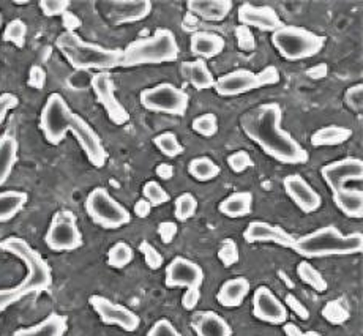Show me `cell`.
Wrapping results in <instances>:
<instances>
[{
	"label": "cell",
	"mask_w": 363,
	"mask_h": 336,
	"mask_svg": "<svg viewBox=\"0 0 363 336\" xmlns=\"http://www.w3.org/2000/svg\"><path fill=\"white\" fill-rule=\"evenodd\" d=\"M155 174L157 176L162 179V180H171L174 177V167L172 164H167V163H160L155 167Z\"/></svg>",
	"instance_id": "obj_59"
},
{
	"label": "cell",
	"mask_w": 363,
	"mask_h": 336,
	"mask_svg": "<svg viewBox=\"0 0 363 336\" xmlns=\"http://www.w3.org/2000/svg\"><path fill=\"white\" fill-rule=\"evenodd\" d=\"M204 270L201 265L190 261V259L177 256L167 264L164 284L167 288H185V289H201L204 284Z\"/></svg>",
	"instance_id": "obj_14"
},
{
	"label": "cell",
	"mask_w": 363,
	"mask_h": 336,
	"mask_svg": "<svg viewBox=\"0 0 363 336\" xmlns=\"http://www.w3.org/2000/svg\"><path fill=\"white\" fill-rule=\"evenodd\" d=\"M135 259V251L127 242H117L108 251V265L113 269H125Z\"/></svg>",
	"instance_id": "obj_36"
},
{
	"label": "cell",
	"mask_w": 363,
	"mask_h": 336,
	"mask_svg": "<svg viewBox=\"0 0 363 336\" xmlns=\"http://www.w3.org/2000/svg\"><path fill=\"white\" fill-rule=\"evenodd\" d=\"M21 298H24V296L18 288L0 289V311H4L9 306H11L13 303L19 302Z\"/></svg>",
	"instance_id": "obj_52"
},
{
	"label": "cell",
	"mask_w": 363,
	"mask_h": 336,
	"mask_svg": "<svg viewBox=\"0 0 363 336\" xmlns=\"http://www.w3.org/2000/svg\"><path fill=\"white\" fill-rule=\"evenodd\" d=\"M218 259L226 269L233 267V265H235L240 261L239 247H237V243L233 239L221 240L220 247H218Z\"/></svg>",
	"instance_id": "obj_41"
},
{
	"label": "cell",
	"mask_w": 363,
	"mask_h": 336,
	"mask_svg": "<svg viewBox=\"0 0 363 336\" xmlns=\"http://www.w3.org/2000/svg\"><path fill=\"white\" fill-rule=\"evenodd\" d=\"M278 276H280L281 281L286 284V288H289V289H294V281H292L291 276H289L288 273H286L284 270H278Z\"/></svg>",
	"instance_id": "obj_60"
},
{
	"label": "cell",
	"mask_w": 363,
	"mask_h": 336,
	"mask_svg": "<svg viewBox=\"0 0 363 336\" xmlns=\"http://www.w3.org/2000/svg\"><path fill=\"white\" fill-rule=\"evenodd\" d=\"M60 18H62V24H64V27H65V32L76 33V30H78L82 26V21L79 19V16L74 15V13L69 10L65 11Z\"/></svg>",
	"instance_id": "obj_54"
},
{
	"label": "cell",
	"mask_w": 363,
	"mask_h": 336,
	"mask_svg": "<svg viewBox=\"0 0 363 336\" xmlns=\"http://www.w3.org/2000/svg\"><path fill=\"white\" fill-rule=\"evenodd\" d=\"M335 206L347 218L362 220L363 218V191L357 188H340L332 193Z\"/></svg>",
	"instance_id": "obj_27"
},
{
	"label": "cell",
	"mask_w": 363,
	"mask_h": 336,
	"mask_svg": "<svg viewBox=\"0 0 363 336\" xmlns=\"http://www.w3.org/2000/svg\"><path fill=\"white\" fill-rule=\"evenodd\" d=\"M180 74L184 76V79L196 90L212 89L215 84V78L211 69H208L206 60L201 59L182 62Z\"/></svg>",
	"instance_id": "obj_25"
},
{
	"label": "cell",
	"mask_w": 363,
	"mask_h": 336,
	"mask_svg": "<svg viewBox=\"0 0 363 336\" xmlns=\"http://www.w3.org/2000/svg\"><path fill=\"white\" fill-rule=\"evenodd\" d=\"M90 87H92L96 101L100 103V106L106 111L109 121L117 127L130 122V114L127 108L118 101L116 95V84L113 76L108 72H100L92 76L90 79Z\"/></svg>",
	"instance_id": "obj_12"
},
{
	"label": "cell",
	"mask_w": 363,
	"mask_h": 336,
	"mask_svg": "<svg viewBox=\"0 0 363 336\" xmlns=\"http://www.w3.org/2000/svg\"><path fill=\"white\" fill-rule=\"evenodd\" d=\"M109 19L113 26L135 24L149 18L153 5L150 0H122V2H111Z\"/></svg>",
	"instance_id": "obj_20"
},
{
	"label": "cell",
	"mask_w": 363,
	"mask_h": 336,
	"mask_svg": "<svg viewBox=\"0 0 363 336\" xmlns=\"http://www.w3.org/2000/svg\"><path fill=\"white\" fill-rule=\"evenodd\" d=\"M297 276L302 279L306 286H310L313 291H316L319 293L325 292L327 288H329V284H327L323 273H320L316 267H313L308 261H302L297 265Z\"/></svg>",
	"instance_id": "obj_33"
},
{
	"label": "cell",
	"mask_w": 363,
	"mask_h": 336,
	"mask_svg": "<svg viewBox=\"0 0 363 336\" xmlns=\"http://www.w3.org/2000/svg\"><path fill=\"white\" fill-rule=\"evenodd\" d=\"M281 76L277 67H265L259 73L251 72L247 68H237L231 73H226L215 79L213 90L220 96H239L253 90L275 86L280 82Z\"/></svg>",
	"instance_id": "obj_8"
},
{
	"label": "cell",
	"mask_w": 363,
	"mask_h": 336,
	"mask_svg": "<svg viewBox=\"0 0 363 336\" xmlns=\"http://www.w3.org/2000/svg\"><path fill=\"white\" fill-rule=\"evenodd\" d=\"M226 41L218 33L199 30L191 35L190 38V51L201 60L213 59L225 51Z\"/></svg>",
	"instance_id": "obj_23"
},
{
	"label": "cell",
	"mask_w": 363,
	"mask_h": 336,
	"mask_svg": "<svg viewBox=\"0 0 363 336\" xmlns=\"http://www.w3.org/2000/svg\"><path fill=\"white\" fill-rule=\"evenodd\" d=\"M243 240L247 243H275L283 248H292L296 237L280 226L257 220L251 221L243 230Z\"/></svg>",
	"instance_id": "obj_19"
},
{
	"label": "cell",
	"mask_w": 363,
	"mask_h": 336,
	"mask_svg": "<svg viewBox=\"0 0 363 336\" xmlns=\"http://www.w3.org/2000/svg\"><path fill=\"white\" fill-rule=\"evenodd\" d=\"M283 109L278 103H262L240 117V128L261 150L283 164H305L310 155L283 127Z\"/></svg>",
	"instance_id": "obj_1"
},
{
	"label": "cell",
	"mask_w": 363,
	"mask_h": 336,
	"mask_svg": "<svg viewBox=\"0 0 363 336\" xmlns=\"http://www.w3.org/2000/svg\"><path fill=\"white\" fill-rule=\"evenodd\" d=\"M253 316L265 324L281 325L288 320V308L267 286H259L253 296Z\"/></svg>",
	"instance_id": "obj_16"
},
{
	"label": "cell",
	"mask_w": 363,
	"mask_h": 336,
	"mask_svg": "<svg viewBox=\"0 0 363 336\" xmlns=\"http://www.w3.org/2000/svg\"><path fill=\"white\" fill-rule=\"evenodd\" d=\"M237 19H239L242 26H247L250 29L255 27V29L261 32L274 33L284 26L278 13L267 5L256 6L253 4H243L239 6V11H237Z\"/></svg>",
	"instance_id": "obj_18"
},
{
	"label": "cell",
	"mask_w": 363,
	"mask_h": 336,
	"mask_svg": "<svg viewBox=\"0 0 363 336\" xmlns=\"http://www.w3.org/2000/svg\"><path fill=\"white\" fill-rule=\"evenodd\" d=\"M199 27H201V19L191 15V13H186L184 19H182V29L188 33L193 35V33L199 32Z\"/></svg>",
	"instance_id": "obj_56"
},
{
	"label": "cell",
	"mask_w": 363,
	"mask_h": 336,
	"mask_svg": "<svg viewBox=\"0 0 363 336\" xmlns=\"http://www.w3.org/2000/svg\"><path fill=\"white\" fill-rule=\"evenodd\" d=\"M283 186L291 201L306 215L318 212L323 206L319 193L298 174H291V176L284 177Z\"/></svg>",
	"instance_id": "obj_17"
},
{
	"label": "cell",
	"mask_w": 363,
	"mask_h": 336,
	"mask_svg": "<svg viewBox=\"0 0 363 336\" xmlns=\"http://www.w3.org/2000/svg\"><path fill=\"white\" fill-rule=\"evenodd\" d=\"M284 306L289 308V310L296 314L300 320H308L310 319V311L308 308L305 306L302 300H298L294 293H286L284 297Z\"/></svg>",
	"instance_id": "obj_47"
},
{
	"label": "cell",
	"mask_w": 363,
	"mask_h": 336,
	"mask_svg": "<svg viewBox=\"0 0 363 336\" xmlns=\"http://www.w3.org/2000/svg\"><path fill=\"white\" fill-rule=\"evenodd\" d=\"M345 103L349 109L360 112L363 108V84H354L345 94Z\"/></svg>",
	"instance_id": "obj_46"
},
{
	"label": "cell",
	"mask_w": 363,
	"mask_h": 336,
	"mask_svg": "<svg viewBox=\"0 0 363 336\" xmlns=\"http://www.w3.org/2000/svg\"><path fill=\"white\" fill-rule=\"evenodd\" d=\"M323 318L332 325H343L351 318V313L343 298H333L324 305Z\"/></svg>",
	"instance_id": "obj_34"
},
{
	"label": "cell",
	"mask_w": 363,
	"mask_h": 336,
	"mask_svg": "<svg viewBox=\"0 0 363 336\" xmlns=\"http://www.w3.org/2000/svg\"><path fill=\"white\" fill-rule=\"evenodd\" d=\"M201 300V289H186L182 297V306L186 311H193Z\"/></svg>",
	"instance_id": "obj_53"
},
{
	"label": "cell",
	"mask_w": 363,
	"mask_h": 336,
	"mask_svg": "<svg viewBox=\"0 0 363 336\" xmlns=\"http://www.w3.org/2000/svg\"><path fill=\"white\" fill-rule=\"evenodd\" d=\"M235 40H237V46H239L240 51L243 52H253L256 51V37L255 33L251 32L250 27L247 26H237L235 27Z\"/></svg>",
	"instance_id": "obj_43"
},
{
	"label": "cell",
	"mask_w": 363,
	"mask_h": 336,
	"mask_svg": "<svg viewBox=\"0 0 363 336\" xmlns=\"http://www.w3.org/2000/svg\"><path fill=\"white\" fill-rule=\"evenodd\" d=\"M139 251H141V254L144 257V262L150 270H158V269L163 267L164 257L155 247H153L150 242L143 240L141 243H139Z\"/></svg>",
	"instance_id": "obj_42"
},
{
	"label": "cell",
	"mask_w": 363,
	"mask_h": 336,
	"mask_svg": "<svg viewBox=\"0 0 363 336\" xmlns=\"http://www.w3.org/2000/svg\"><path fill=\"white\" fill-rule=\"evenodd\" d=\"M352 138V130L340 125H327L316 130L310 138L313 147H337L347 142Z\"/></svg>",
	"instance_id": "obj_30"
},
{
	"label": "cell",
	"mask_w": 363,
	"mask_h": 336,
	"mask_svg": "<svg viewBox=\"0 0 363 336\" xmlns=\"http://www.w3.org/2000/svg\"><path fill=\"white\" fill-rule=\"evenodd\" d=\"M48 81L46 69L41 65H32L29 69V78H27V86L35 90H43Z\"/></svg>",
	"instance_id": "obj_49"
},
{
	"label": "cell",
	"mask_w": 363,
	"mask_h": 336,
	"mask_svg": "<svg viewBox=\"0 0 363 336\" xmlns=\"http://www.w3.org/2000/svg\"><path fill=\"white\" fill-rule=\"evenodd\" d=\"M55 46L64 55L67 62L78 72L96 69V72H109L121 67L122 49L104 47L96 43H89L78 33L62 32Z\"/></svg>",
	"instance_id": "obj_3"
},
{
	"label": "cell",
	"mask_w": 363,
	"mask_h": 336,
	"mask_svg": "<svg viewBox=\"0 0 363 336\" xmlns=\"http://www.w3.org/2000/svg\"><path fill=\"white\" fill-rule=\"evenodd\" d=\"M0 250L5 253L16 256L24 262L27 269V275L24 281L18 284L16 288L23 292V296L30 293H40L48 291L52 286V270L50 264L45 261L37 250H33L29 243L19 237H9L0 242Z\"/></svg>",
	"instance_id": "obj_6"
},
{
	"label": "cell",
	"mask_w": 363,
	"mask_h": 336,
	"mask_svg": "<svg viewBox=\"0 0 363 336\" xmlns=\"http://www.w3.org/2000/svg\"><path fill=\"white\" fill-rule=\"evenodd\" d=\"M84 207H86L89 218L103 229H121L131 223L128 210L103 186H96L87 194Z\"/></svg>",
	"instance_id": "obj_9"
},
{
	"label": "cell",
	"mask_w": 363,
	"mask_h": 336,
	"mask_svg": "<svg viewBox=\"0 0 363 336\" xmlns=\"http://www.w3.org/2000/svg\"><path fill=\"white\" fill-rule=\"evenodd\" d=\"M251 284L245 276H235L221 284L216 302L225 308H239L250 293Z\"/></svg>",
	"instance_id": "obj_24"
},
{
	"label": "cell",
	"mask_w": 363,
	"mask_h": 336,
	"mask_svg": "<svg viewBox=\"0 0 363 336\" xmlns=\"http://www.w3.org/2000/svg\"><path fill=\"white\" fill-rule=\"evenodd\" d=\"M320 176H323L327 186L330 188V191L335 193L340 188L346 186L349 181H362L363 161L355 157L332 161V163L320 167Z\"/></svg>",
	"instance_id": "obj_15"
},
{
	"label": "cell",
	"mask_w": 363,
	"mask_h": 336,
	"mask_svg": "<svg viewBox=\"0 0 363 336\" xmlns=\"http://www.w3.org/2000/svg\"><path fill=\"white\" fill-rule=\"evenodd\" d=\"M68 330V320L59 313H51L41 322L30 327L18 328L13 336H64Z\"/></svg>",
	"instance_id": "obj_26"
},
{
	"label": "cell",
	"mask_w": 363,
	"mask_h": 336,
	"mask_svg": "<svg viewBox=\"0 0 363 336\" xmlns=\"http://www.w3.org/2000/svg\"><path fill=\"white\" fill-rule=\"evenodd\" d=\"M272 45L283 59L297 62L318 55L325 45V37L300 26H283L272 33Z\"/></svg>",
	"instance_id": "obj_7"
},
{
	"label": "cell",
	"mask_w": 363,
	"mask_h": 336,
	"mask_svg": "<svg viewBox=\"0 0 363 336\" xmlns=\"http://www.w3.org/2000/svg\"><path fill=\"white\" fill-rule=\"evenodd\" d=\"M191 130L204 138H213L218 133V117L212 112L201 114L191 122Z\"/></svg>",
	"instance_id": "obj_39"
},
{
	"label": "cell",
	"mask_w": 363,
	"mask_h": 336,
	"mask_svg": "<svg viewBox=\"0 0 363 336\" xmlns=\"http://www.w3.org/2000/svg\"><path fill=\"white\" fill-rule=\"evenodd\" d=\"M19 144L15 136L4 135L0 138V186L9 181L13 169L18 163Z\"/></svg>",
	"instance_id": "obj_29"
},
{
	"label": "cell",
	"mask_w": 363,
	"mask_h": 336,
	"mask_svg": "<svg viewBox=\"0 0 363 336\" xmlns=\"http://www.w3.org/2000/svg\"><path fill=\"white\" fill-rule=\"evenodd\" d=\"M283 330L286 336H323L319 332H314V330H308V332H302L296 324H283Z\"/></svg>",
	"instance_id": "obj_57"
},
{
	"label": "cell",
	"mask_w": 363,
	"mask_h": 336,
	"mask_svg": "<svg viewBox=\"0 0 363 336\" xmlns=\"http://www.w3.org/2000/svg\"><path fill=\"white\" fill-rule=\"evenodd\" d=\"M41 13L48 18L62 16L69 9L68 0H41L38 4Z\"/></svg>",
	"instance_id": "obj_45"
},
{
	"label": "cell",
	"mask_w": 363,
	"mask_h": 336,
	"mask_svg": "<svg viewBox=\"0 0 363 336\" xmlns=\"http://www.w3.org/2000/svg\"><path fill=\"white\" fill-rule=\"evenodd\" d=\"M40 130L46 142L51 145H59L65 139L67 133L72 131L90 164L100 169L108 163V152L104 149L99 133L90 127L86 118L69 108L60 94H51L48 96L40 114Z\"/></svg>",
	"instance_id": "obj_2"
},
{
	"label": "cell",
	"mask_w": 363,
	"mask_h": 336,
	"mask_svg": "<svg viewBox=\"0 0 363 336\" xmlns=\"http://www.w3.org/2000/svg\"><path fill=\"white\" fill-rule=\"evenodd\" d=\"M188 172L198 181H211L221 174V167L208 157H196L188 163Z\"/></svg>",
	"instance_id": "obj_32"
},
{
	"label": "cell",
	"mask_w": 363,
	"mask_h": 336,
	"mask_svg": "<svg viewBox=\"0 0 363 336\" xmlns=\"http://www.w3.org/2000/svg\"><path fill=\"white\" fill-rule=\"evenodd\" d=\"M191 328L198 336H233V328L228 320L211 310L194 314Z\"/></svg>",
	"instance_id": "obj_22"
},
{
	"label": "cell",
	"mask_w": 363,
	"mask_h": 336,
	"mask_svg": "<svg viewBox=\"0 0 363 336\" xmlns=\"http://www.w3.org/2000/svg\"><path fill=\"white\" fill-rule=\"evenodd\" d=\"M143 194H144V199L149 201V204L152 207L163 206L171 199L169 193H167L164 188L155 180L145 181V185L143 186Z\"/></svg>",
	"instance_id": "obj_40"
},
{
	"label": "cell",
	"mask_w": 363,
	"mask_h": 336,
	"mask_svg": "<svg viewBox=\"0 0 363 336\" xmlns=\"http://www.w3.org/2000/svg\"><path fill=\"white\" fill-rule=\"evenodd\" d=\"M221 215L228 218H243L253 212V194L250 191H234L218 206Z\"/></svg>",
	"instance_id": "obj_28"
},
{
	"label": "cell",
	"mask_w": 363,
	"mask_h": 336,
	"mask_svg": "<svg viewBox=\"0 0 363 336\" xmlns=\"http://www.w3.org/2000/svg\"><path fill=\"white\" fill-rule=\"evenodd\" d=\"M291 250L305 259L360 254L363 251V235L360 233L345 235L338 228L324 226L298 237Z\"/></svg>",
	"instance_id": "obj_4"
},
{
	"label": "cell",
	"mask_w": 363,
	"mask_h": 336,
	"mask_svg": "<svg viewBox=\"0 0 363 336\" xmlns=\"http://www.w3.org/2000/svg\"><path fill=\"white\" fill-rule=\"evenodd\" d=\"M198 212V201L191 193H182L174 202V216L180 223L193 218Z\"/></svg>",
	"instance_id": "obj_37"
},
{
	"label": "cell",
	"mask_w": 363,
	"mask_h": 336,
	"mask_svg": "<svg viewBox=\"0 0 363 336\" xmlns=\"http://www.w3.org/2000/svg\"><path fill=\"white\" fill-rule=\"evenodd\" d=\"M153 144L167 158H176L184 153V145L180 144L176 133L164 131L153 138Z\"/></svg>",
	"instance_id": "obj_35"
},
{
	"label": "cell",
	"mask_w": 363,
	"mask_h": 336,
	"mask_svg": "<svg viewBox=\"0 0 363 336\" xmlns=\"http://www.w3.org/2000/svg\"><path fill=\"white\" fill-rule=\"evenodd\" d=\"M19 106V98L18 95L11 94V92H5L0 95V125L5 122L6 116H9V112L16 109Z\"/></svg>",
	"instance_id": "obj_50"
},
{
	"label": "cell",
	"mask_w": 363,
	"mask_h": 336,
	"mask_svg": "<svg viewBox=\"0 0 363 336\" xmlns=\"http://www.w3.org/2000/svg\"><path fill=\"white\" fill-rule=\"evenodd\" d=\"M305 74L308 76V78H310V79H313V81L325 79L327 76H329V67H327V64H318V65H313L311 68L306 69Z\"/></svg>",
	"instance_id": "obj_55"
},
{
	"label": "cell",
	"mask_w": 363,
	"mask_h": 336,
	"mask_svg": "<svg viewBox=\"0 0 363 336\" xmlns=\"http://www.w3.org/2000/svg\"><path fill=\"white\" fill-rule=\"evenodd\" d=\"M157 233L163 243L169 245L174 242V239H176V235L179 233V226H177V223H174V221H162L158 224Z\"/></svg>",
	"instance_id": "obj_51"
},
{
	"label": "cell",
	"mask_w": 363,
	"mask_h": 336,
	"mask_svg": "<svg viewBox=\"0 0 363 336\" xmlns=\"http://www.w3.org/2000/svg\"><path fill=\"white\" fill-rule=\"evenodd\" d=\"M27 202H29V194L26 191H0V223H6L15 218L16 215L23 212Z\"/></svg>",
	"instance_id": "obj_31"
},
{
	"label": "cell",
	"mask_w": 363,
	"mask_h": 336,
	"mask_svg": "<svg viewBox=\"0 0 363 336\" xmlns=\"http://www.w3.org/2000/svg\"><path fill=\"white\" fill-rule=\"evenodd\" d=\"M228 166L233 172L242 174L253 166V159H251L248 152L237 150L228 157Z\"/></svg>",
	"instance_id": "obj_44"
},
{
	"label": "cell",
	"mask_w": 363,
	"mask_h": 336,
	"mask_svg": "<svg viewBox=\"0 0 363 336\" xmlns=\"http://www.w3.org/2000/svg\"><path fill=\"white\" fill-rule=\"evenodd\" d=\"M141 106L152 112H162L169 116H184L190 104L186 92L171 82H162L145 89L139 95Z\"/></svg>",
	"instance_id": "obj_11"
},
{
	"label": "cell",
	"mask_w": 363,
	"mask_h": 336,
	"mask_svg": "<svg viewBox=\"0 0 363 336\" xmlns=\"http://www.w3.org/2000/svg\"><path fill=\"white\" fill-rule=\"evenodd\" d=\"M0 29H2V13H0Z\"/></svg>",
	"instance_id": "obj_61"
},
{
	"label": "cell",
	"mask_w": 363,
	"mask_h": 336,
	"mask_svg": "<svg viewBox=\"0 0 363 336\" xmlns=\"http://www.w3.org/2000/svg\"><path fill=\"white\" fill-rule=\"evenodd\" d=\"M45 242L48 248L55 251V253L79 250L84 239L78 226V216L72 210H57L50 223V228L46 230Z\"/></svg>",
	"instance_id": "obj_10"
},
{
	"label": "cell",
	"mask_w": 363,
	"mask_h": 336,
	"mask_svg": "<svg viewBox=\"0 0 363 336\" xmlns=\"http://www.w3.org/2000/svg\"><path fill=\"white\" fill-rule=\"evenodd\" d=\"M180 47L176 35L169 29H157L145 38H138L122 49L123 68H135L141 65L171 64L179 59Z\"/></svg>",
	"instance_id": "obj_5"
},
{
	"label": "cell",
	"mask_w": 363,
	"mask_h": 336,
	"mask_svg": "<svg viewBox=\"0 0 363 336\" xmlns=\"http://www.w3.org/2000/svg\"><path fill=\"white\" fill-rule=\"evenodd\" d=\"M89 303L104 325H117L125 332H136L141 325V318L135 311L106 297L90 296Z\"/></svg>",
	"instance_id": "obj_13"
},
{
	"label": "cell",
	"mask_w": 363,
	"mask_h": 336,
	"mask_svg": "<svg viewBox=\"0 0 363 336\" xmlns=\"http://www.w3.org/2000/svg\"><path fill=\"white\" fill-rule=\"evenodd\" d=\"M188 13H191L201 21L220 23L226 19L233 10L231 0H188Z\"/></svg>",
	"instance_id": "obj_21"
},
{
	"label": "cell",
	"mask_w": 363,
	"mask_h": 336,
	"mask_svg": "<svg viewBox=\"0 0 363 336\" xmlns=\"http://www.w3.org/2000/svg\"><path fill=\"white\" fill-rule=\"evenodd\" d=\"M152 208L153 207L149 204V201H145L144 198H141V199L136 201L133 212H135V215L138 216V218H147V216L152 212Z\"/></svg>",
	"instance_id": "obj_58"
},
{
	"label": "cell",
	"mask_w": 363,
	"mask_h": 336,
	"mask_svg": "<svg viewBox=\"0 0 363 336\" xmlns=\"http://www.w3.org/2000/svg\"><path fill=\"white\" fill-rule=\"evenodd\" d=\"M27 38V24L23 19H13L5 26L4 41L15 45L16 47H24Z\"/></svg>",
	"instance_id": "obj_38"
},
{
	"label": "cell",
	"mask_w": 363,
	"mask_h": 336,
	"mask_svg": "<svg viewBox=\"0 0 363 336\" xmlns=\"http://www.w3.org/2000/svg\"><path fill=\"white\" fill-rule=\"evenodd\" d=\"M147 336H182V335L171 320L160 319L149 328Z\"/></svg>",
	"instance_id": "obj_48"
}]
</instances>
